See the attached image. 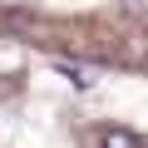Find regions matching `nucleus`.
Instances as JSON below:
<instances>
[{"instance_id":"f257e3e1","label":"nucleus","mask_w":148,"mask_h":148,"mask_svg":"<svg viewBox=\"0 0 148 148\" xmlns=\"http://www.w3.org/2000/svg\"><path fill=\"white\" fill-rule=\"evenodd\" d=\"M99 148H148V138H138L133 128H104L99 133Z\"/></svg>"},{"instance_id":"f03ea898","label":"nucleus","mask_w":148,"mask_h":148,"mask_svg":"<svg viewBox=\"0 0 148 148\" xmlns=\"http://www.w3.org/2000/svg\"><path fill=\"white\" fill-rule=\"evenodd\" d=\"M54 69L64 74V79H69L74 89H94V84H99V74H94L89 64H69V59H64V64H54Z\"/></svg>"}]
</instances>
